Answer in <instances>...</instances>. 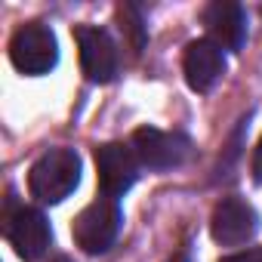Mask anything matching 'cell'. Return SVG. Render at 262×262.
Masks as SVG:
<instances>
[{"label":"cell","instance_id":"obj_1","mask_svg":"<svg viewBox=\"0 0 262 262\" xmlns=\"http://www.w3.org/2000/svg\"><path fill=\"white\" fill-rule=\"evenodd\" d=\"M80 185V158L74 148H53L28 173V188L37 201L43 204H59L65 201L74 188Z\"/></svg>","mask_w":262,"mask_h":262},{"label":"cell","instance_id":"obj_2","mask_svg":"<svg viewBox=\"0 0 262 262\" xmlns=\"http://www.w3.org/2000/svg\"><path fill=\"white\" fill-rule=\"evenodd\" d=\"M120 225H123V213L117 207V201L111 198H99L93 201L90 207H83L71 225V234L77 241V247L83 253H105L114 247L117 234H120Z\"/></svg>","mask_w":262,"mask_h":262},{"label":"cell","instance_id":"obj_3","mask_svg":"<svg viewBox=\"0 0 262 262\" xmlns=\"http://www.w3.org/2000/svg\"><path fill=\"white\" fill-rule=\"evenodd\" d=\"M10 62L16 65V71L31 74V77L50 74L59 62V43H56V34L50 31V25H43V22L22 25L10 40Z\"/></svg>","mask_w":262,"mask_h":262},{"label":"cell","instance_id":"obj_4","mask_svg":"<svg viewBox=\"0 0 262 262\" xmlns=\"http://www.w3.org/2000/svg\"><path fill=\"white\" fill-rule=\"evenodd\" d=\"M133 155L148 170H176L191 158V142L182 133H164L155 126H142L133 133Z\"/></svg>","mask_w":262,"mask_h":262},{"label":"cell","instance_id":"obj_5","mask_svg":"<svg viewBox=\"0 0 262 262\" xmlns=\"http://www.w3.org/2000/svg\"><path fill=\"white\" fill-rule=\"evenodd\" d=\"M96 179L105 198L117 201L120 194H126L139 179V158L133 155L129 145L120 142H108L96 148Z\"/></svg>","mask_w":262,"mask_h":262},{"label":"cell","instance_id":"obj_6","mask_svg":"<svg viewBox=\"0 0 262 262\" xmlns=\"http://www.w3.org/2000/svg\"><path fill=\"white\" fill-rule=\"evenodd\" d=\"M259 231V216L244 198H222L210 216V234L222 247L250 244Z\"/></svg>","mask_w":262,"mask_h":262},{"label":"cell","instance_id":"obj_7","mask_svg":"<svg viewBox=\"0 0 262 262\" xmlns=\"http://www.w3.org/2000/svg\"><path fill=\"white\" fill-rule=\"evenodd\" d=\"M74 40H77V56H80V68L86 80L111 83L117 74V47L108 37V31L93 28V25H77Z\"/></svg>","mask_w":262,"mask_h":262},{"label":"cell","instance_id":"obj_8","mask_svg":"<svg viewBox=\"0 0 262 262\" xmlns=\"http://www.w3.org/2000/svg\"><path fill=\"white\" fill-rule=\"evenodd\" d=\"M7 237H10V244H13L19 259L37 262L50 250L53 231H50L47 216L37 207H19L13 216H7Z\"/></svg>","mask_w":262,"mask_h":262},{"label":"cell","instance_id":"obj_9","mask_svg":"<svg viewBox=\"0 0 262 262\" xmlns=\"http://www.w3.org/2000/svg\"><path fill=\"white\" fill-rule=\"evenodd\" d=\"M182 71L194 93H210L219 83V77L225 74L222 47H216L213 40H191L182 56Z\"/></svg>","mask_w":262,"mask_h":262},{"label":"cell","instance_id":"obj_10","mask_svg":"<svg viewBox=\"0 0 262 262\" xmlns=\"http://www.w3.org/2000/svg\"><path fill=\"white\" fill-rule=\"evenodd\" d=\"M204 25L207 34L216 47L222 50H241L247 43V13L241 4H231V0H213V4L204 10Z\"/></svg>","mask_w":262,"mask_h":262},{"label":"cell","instance_id":"obj_11","mask_svg":"<svg viewBox=\"0 0 262 262\" xmlns=\"http://www.w3.org/2000/svg\"><path fill=\"white\" fill-rule=\"evenodd\" d=\"M117 25H120V31H123V40H126L129 53L139 56L142 47H145V40H148V31H145V19H142V13H139L133 4H120V7H117Z\"/></svg>","mask_w":262,"mask_h":262},{"label":"cell","instance_id":"obj_12","mask_svg":"<svg viewBox=\"0 0 262 262\" xmlns=\"http://www.w3.org/2000/svg\"><path fill=\"white\" fill-rule=\"evenodd\" d=\"M222 262H262V250H247V253H234Z\"/></svg>","mask_w":262,"mask_h":262},{"label":"cell","instance_id":"obj_13","mask_svg":"<svg viewBox=\"0 0 262 262\" xmlns=\"http://www.w3.org/2000/svg\"><path fill=\"white\" fill-rule=\"evenodd\" d=\"M253 176H256V182H262V139H259L256 155H253Z\"/></svg>","mask_w":262,"mask_h":262},{"label":"cell","instance_id":"obj_14","mask_svg":"<svg viewBox=\"0 0 262 262\" xmlns=\"http://www.w3.org/2000/svg\"><path fill=\"white\" fill-rule=\"evenodd\" d=\"M170 262H188V253H185V250H182V253H176V256H173V259H170Z\"/></svg>","mask_w":262,"mask_h":262},{"label":"cell","instance_id":"obj_15","mask_svg":"<svg viewBox=\"0 0 262 262\" xmlns=\"http://www.w3.org/2000/svg\"><path fill=\"white\" fill-rule=\"evenodd\" d=\"M53 262H71V259H68V256H56Z\"/></svg>","mask_w":262,"mask_h":262}]
</instances>
